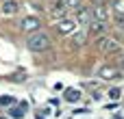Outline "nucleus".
<instances>
[{
	"label": "nucleus",
	"instance_id": "f257e3e1",
	"mask_svg": "<svg viewBox=\"0 0 124 119\" xmlns=\"http://www.w3.org/2000/svg\"><path fill=\"white\" fill-rule=\"evenodd\" d=\"M26 46H28V50H33V52H46V50L52 46V41H50V37H48L46 33L37 30V33H33V35L26 39Z\"/></svg>",
	"mask_w": 124,
	"mask_h": 119
},
{
	"label": "nucleus",
	"instance_id": "f03ea898",
	"mask_svg": "<svg viewBox=\"0 0 124 119\" xmlns=\"http://www.w3.org/2000/svg\"><path fill=\"white\" fill-rule=\"evenodd\" d=\"M96 48H98L100 52H105V54H111V52H118V50H120V43H118V39H113V37H109V35H102V37H98Z\"/></svg>",
	"mask_w": 124,
	"mask_h": 119
},
{
	"label": "nucleus",
	"instance_id": "7ed1b4c3",
	"mask_svg": "<svg viewBox=\"0 0 124 119\" xmlns=\"http://www.w3.org/2000/svg\"><path fill=\"white\" fill-rule=\"evenodd\" d=\"M48 11H50V15H52L57 22H59V20H65V13H68V9H65L63 0H50Z\"/></svg>",
	"mask_w": 124,
	"mask_h": 119
},
{
	"label": "nucleus",
	"instance_id": "20e7f679",
	"mask_svg": "<svg viewBox=\"0 0 124 119\" xmlns=\"http://www.w3.org/2000/svg\"><path fill=\"white\" fill-rule=\"evenodd\" d=\"M74 11H76V13H74V22H76V24H83V26H85V24L92 22V7H83V4H81V7L74 9Z\"/></svg>",
	"mask_w": 124,
	"mask_h": 119
},
{
	"label": "nucleus",
	"instance_id": "39448f33",
	"mask_svg": "<svg viewBox=\"0 0 124 119\" xmlns=\"http://www.w3.org/2000/svg\"><path fill=\"white\" fill-rule=\"evenodd\" d=\"M20 26H22V30H26V33H37V30H39V26H41V22H39V17L28 15V17H22Z\"/></svg>",
	"mask_w": 124,
	"mask_h": 119
},
{
	"label": "nucleus",
	"instance_id": "423d86ee",
	"mask_svg": "<svg viewBox=\"0 0 124 119\" xmlns=\"http://www.w3.org/2000/svg\"><path fill=\"white\" fill-rule=\"evenodd\" d=\"M54 28H57L59 35H72V33L76 30V22H74V20H59Z\"/></svg>",
	"mask_w": 124,
	"mask_h": 119
},
{
	"label": "nucleus",
	"instance_id": "0eeeda50",
	"mask_svg": "<svg viewBox=\"0 0 124 119\" xmlns=\"http://www.w3.org/2000/svg\"><path fill=\"white\" fill-rule=\"evenodd\" d=\"M92 20H94V22H107V20H109V7L96 4V7L92 9Z\"/></svg>",
	"mask_w": 124,
	"mask_h": 119
},
{
	"label": "nucleus",
	"instance_id": "6e6552de",
	"mask_svg": "<svg viewBox=\"0 0 124 119\" xmlns=\"http://www.w3.org/2000/svg\"><path fill=\"white\" fill-rule=\"evenodd\" d=\"M98 76L105 78V80H120V78H122V72H118V69L111 67V65H105V67H100Z\"/></svg>",
	"mask_w": 124,
	"mask_h": 119
},
{
	"label": "nucleus",
	"instance_id": "1a4fd4ad",
	"mask_svg": "<svg viewBox=\"0 0 124 119\" xmlns=\"http://www.w3.org/2000/svg\"><path fill=\"white\" fill-rule=\"evenodd\" d=\"M70 43H72L74 48H81V46H85V43H87V30H74V33H72V39H70Z\"/></svg>",
	"mask_w": 124,
	"mask_h": 119
},
{
	"label": "nucleus",
	"instance_id": "9d476101",
	"mask_svg": "<svg viewBox=\"0 0 124 119\" xmlns=\"http://www.w3.org/2000/svg\"><path fill=\"white\" fill-rule=\"evenodd\" d=\"M107 28H109L107 22H94V20L89 22V33H92V35H100V37H102V35L107 33Z\"/></svg>",
	"mask_w": 124,
	"mask_h": 119
},
{
	"label": "nucleus",
	"instance_id": "9b49d317",
	"mask_svg": "<svg viewBox=\"0 0 124 119\" xmlns=\"http://www.w3.org/2000/svg\"><path fill=\"white\" fill-rule=\"evenodd\" d=\"M17 9H20V4H17L15 0H4V2H2V7H0V11H2L4 15H13Z\"/></svg>",
	"mask_w": 124,
	"mask_h": 119
},
{
	"label": "nucleus",
	"instance_id": "f8f14e48",
	"mask_svg": "<svg viewBox=\"0 0 124 119\" xmlns=\"http://www.w3.org/2000/svg\"><path fill=\"white\" fill-rule=\"evenodd\" d=\"M24 111H26V102H22L20 106H11V108H9V115L13 119H22L24 117Z\"/></svg>",
	"mask_w": 124,
	"mask_h": 119
},
{
	"label": "nucleus",
	"instance_id": "ddd939ff",
	"mask_svg": "<svg viewBox=\"0 0 124 119\" xmlns=\"http://www.w3.org/2000/svg\"><path fill=\"white\" fill-rule=\"evenodd\" d=\"M65 100L68 102H78L81 100V91L78 89H65Z\"/></svg>",
	"mask_w": 124,
	"mask_h": 119
},
{
	"label": "nucleus",
	"instance_id": "4468645a",
	"mask_svg": "<svg viewBox=\"0 0 124 119\" xmlns=\"http://www.w3.org/2000/svg\"><path fill=\"white\" fill-rule=\"evenodd\" d=\"M111 9L116 11V15H124V0H111Z\"/></svg>",
	"mask_w": 124,
	"mask_h": 119
},
{
	"label": "nucleus",
	"instance_id": "2eb2a0df",
	"mask_svg": "<svg viewBox=\"0 0 124 119\" xmlns=\"http://www.w3.org/2000/svg\"><path fill=\"white\" fill-rule=\"evenodd\" d=\"M63 4H65V9H78L81 7V0H65Z\"/></svg>",
	"mask_w": 124,
	"mask_h": 119
},
{
	"label": "nucleus",
	"instance_id": "dca6fc26",
	"mask_svg": "<svg viewBox=\"0 0 124 119\" xmlns=\"http://www.w3.org/2000/svg\"><path fill=\"white\" fill-rule=\"evenodd\" d=\"M0 104H2V106H13V98H11V95H2V98H0Z\"/></svg>",
	"mask_w": 124,
	"mask_h": 119
},
{
	"label": "nucleus",
	"instance_id": "f3484780",
	"mask_svg": "<svg viewBox=\"0 0 124 119\" xmlns=\"http://www.w3.org/2000/svg\"><path fill=\"white\" fill-rule=\"evenodd\" d=\"M120 95H122V91H120V89H118V87H116V89H111V91H109V98H111V100H120Z\"/></svg>",
	"mask_w": 124,
	"mask_h": 119
},
{
	"label": "nucleus",
	"instance_id": "a211bd4d",
	"mask_svg": "<svg viewBox=\"0 0 124 119\" xmlns=\"http://www.w3.org/2000/svg\"><path fill=\"white\" fill-rule=\"evenodd\" d=\"M116 22H118V26L124 30V15H116Z\"/></svg>",
	"mask_w": 124,
	"mask_h": 119
},
{
	"label": "nucleus",
	"instance_id": "6ab92c4d",
	"mask_svg": "<svg viewBox=\"0 0 124 119\" xmlns=\"http://www.w3.org/2000/svg\"><path fill=\"white\" fill-rule=\"evenodd\" d=\"M118 67H120V72H124V54L120 56V61H118Z\"/></svg>",
	"mask_w": 124,
	"mask_h": 119
},
{
	"label": "nucleus",
	"instance_id": "aec40b11",
	"mask_svg": "<svg viewBox=\"0 0 124 119\" xmlns=\"http://www.w3.org/2000/svg\"><path fill=\"white\" fill-rule=\"evenodd\" d=\"M37 119H46V117H44V115H37Z\"/></svg>",
	"mask_w": 124,
	"mask_h": 119
}]
</instances>
